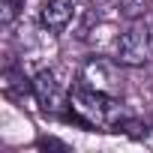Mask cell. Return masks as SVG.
I'll list each match as a JSON object with an SVG mask.
<instances>
[{
  "label": "cell",
  "mask_w": 153,
  "mask_h": 153,
  "mask_svg": "<svg viewBox=\"0 0 153 153\" xmlns=\"http://www.w3.org/2000/svg\"><path fill=\"white\" fill-rule=\"evenodd\" d=\"M69 108H72V117L81 120L84 126H108L117 114V96L96 93L78 84L75 90H69Z\"/></svg>",
  "instance_id": "obj_1"
},
{
  "label": "cell",
  "mask_w": 153,
  "mask_h": 153,
  "mask_svg": "<svg viewBox=\"0 0 153 153\" xmlns=\"http://www.w3.org/2000/svg\"><path fill=\"white\" fill-rule=\"evenodd\" d=\"M153 60V24L147 18H135L117 39V63L144 66Z\"/></svg>",
  "instance_id": "obj_2"
},
{
  "label": "cell",
  "mask_w": 153,
  "mask_h": 153,
  "mask_svg": "<svg viewBox=\"0 0 153 153\" xmlns=\"http://www.w3.org/2000/svg\"><path fill=\"white\" fill-rule=\"evenodd\" d=\"M78 84L81 87H90L96 93H108V96H117V87H120V78L111 63H105L102 57H90L81 72H78Z\"/></svg>",
  "instance_id": "obj_3"
},
{
  "label": "cell",
  "mask_w": 153,
  "mask_h": 153,
  "mask_svg": "<svg viewBox=\"0 0 153 153\" xmlns=\"http://www.w3.org/2000/svg\"><path fill=\"white\" fill-rule=\"evenodd\" d=\"M30 90L36 93V99L48 108V111H60L63 105H69V93L60 87V81H57V75L51 72V69H42L36 78L30 81Z\"/></svg>",
  "instance_id": "obj_4"
},
{
  "label": "cell",
  "mask_w": 153,
  "mask_h": 153,
  "mask_svg": "<svg viewBox=\"0 0 153 153\" xmlns=\"http://www.w3.org/2000/svg\"><path fill=\"white\" fill-rule=\"evenodd\" d=\"M72 15H75L72 0H45L42 9H39V21L48 30H63L72 21Z\"/></svg>",
  "instance_id": "obj_5"
},
{
  "label": "cell",
  "mask_w": 153,
  "mask_h": 153,
  "mask_svg": "<svg viewBox=\"0 0 153 153\" xmlns=\"http://www.w3.org/2000/svg\"><path fill=\"white\" fill-rule=\"evenodd\" d=\"M21 3H24V0H3V21H12Z\"/></svg>",
  "instance_id": "obj_6"
}]
</instances>
